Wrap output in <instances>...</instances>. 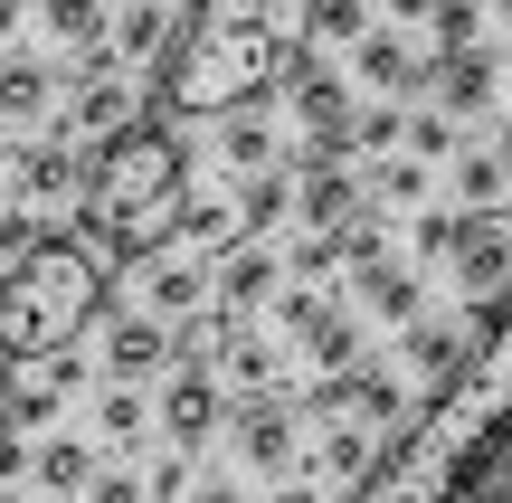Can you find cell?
Listing matches in <instances>:
<instances>
[{
  "instance_id": "obj_1",
  "label": "cell",
  "mask_w": 512,
  "mask_h": 503,
  "mask_svg": "<svg viewBox=\"0 0 512 503\" xmlns=\"http://www.w3.org/2000/svg\"><path fill=\"white\" fill-rule=\"evenodd\" d=\"M484 323L456 380L427 390V409L380 447V466L351 485V503H456L475 485V466L494 456V437L512 428V295L503 304H465Z\"/></svg>"
},
{
  "instance_id": "obj_2",
  "label": "cell",
  "mask_w": 512,
  "mask_h": 503,
  "mask_svg": "<svg viewBox=\"0 0 512 503\" xmlns=\"http://www.w3.org/2000/svg\"><path fill=\"white\" fill-rule=\"evenodd\" d=\"M304 57H313V0H190L162 38L152 105L219 124V114L285 95Z\"/></svg>"
},
{
  "instance_id": "obj_3",
  "label": "cell",
  "mask_w": 512,
  "mask_h": 503,
  "mask_svg": "<svg viewBox=\"0 0 512 503\" xmlns=\"http://www.w3.org/2000/svg\"><path fill=\"white\" fill-rule=\"evenodd\" d=\"M76 200H86V247L95 257H162L171 238H181V200H190V152L171 124H124L105 133V143L86 152V181H76Z\"/></svg>"
},
{
  "instance_id": "obj_4",
  "label": "cell",
  "mask_w": 512,
  "mask_h": 503,
  "mask_svg": "<svg viewBox=\"0 0 512 503\" xmlns=\"http://www.w3.org/2000/svg\"><path fill=\"white\" fill-rule=\"evenodd\" d=\"M105 314V257L86 238H38L29 257L0 276V361H57L95 333Z\"/></svg>"
},
{
  "instance_id": "obj_5",
  "label": "cell",
  "mask_w": 512,
  "mask_h": 503,
  "mask_svg": "<svg viewBox=\"0 0 512 503\" xmlns=\"http://www.w3.org/2000/svg\"><path fill=\"white\" fill-rule=\"evenodd\" d=\"M285 95H294V124H304V162H342V152H351V86L304 57Z\"/></svg>"
},
{
  "instance_id": "obj_6",
  "label": "cell",
  "mask_w": 512,
  "mask_h": 503,
  "mask_svg": "<svg viewBox=\"0 0 512 503\" xmlns=\"http://www.w3.org/2000/svg\"><path fill=\"white\" fill-rule=\"evenodd\" d=\"M456 285H465V304H503L512 295V228L494 219V209H465L456 219Z\"/></svg>"
},
{
  "instance_id": "obj_7",
  "label": "cell",
  "mask_w": 512,
  "mask_h": 503,
  "mask_svg": "<svg viewBox=\"0 0 512 503\" xmlns=\"http://www.w3.org/2000/svg\"><path fill=\"white\" fill-rule=\"evenodd\" d=\"M209 428H219V380H209V361H181V371L162 380V437H171V456H200Z\"/></svg>"
},
{
  "instance_id": "obj_8",
  "label": "cell",
  "mask_w": 512,
  "mask_h": 503,
  "mask_svg": "<svg viewBox=\"0 0 512 503\" xmlns=\"http://www.w3.org/2000/svg\"><path fill=\"white\" fill-rule=\"evenodd\" d=\"M67 390H76V352H57V361H19V380H0V428H48Z\"/></svg>"
},
{
  "instance_id": "obj_9",
  "label": "cell",
  "mask_w": 512,
  "mask_h": 503,
  "mask_svg": "<svg viewBox=\"0 0 512 503\" xmlns=\"http://www.w3.org/2000/svg\"><path fill=\"white\" fill-rule=\"evenodd\" d=\"M238 456H247L256 475L304 466V456H294V409H285V399H266V390H256L247 409H238Z\"/></svg>"
},
{
  "instance_id": "obj_10",
  "label": "cell",
  "mask_w": 512,
  "mask_h": 503,
  "mask_svg": "<svg viewBox=\"0 0 512 503\" xmlns=\"http://www.w3.org/2000/svg\"><path fill=\"white\" fill-rule=\"evenodd\" d=\"M124 124H143V114H133V86L124 76H86L67 124H57V143H105V133H124Z\"/></svg>"
},
{
  "instance_id": "obj_11",
  "label": "cell",
  "mask_w": 512,
  "mask_h": 503,
  "mask_svg": "<svg viewBox=\"0 0 512 503\" xmlns=\"http://www.w3.org/2000/svg\"><path fill=\"white\" fill-rule=\"evenodd\" d=\"M351 76H361L370 95H418V86H427V57L408 48V38L370 29V38H351Z\"/></svg>"
},
{
  "instance_id": "obj_12",
  "label": "cell",
  "mask_w": 512,
  "mask_h": 503,
  "mask_svg": "<svg viewBox=\"0 0 512 503\" xmlns=\"http://www.w3.org/2000/svg\"><path fill=\"white\" fill-rule=\"evenodd\" d=\"M76 181H86V162H76L67 143H29V152H10V190H19V209H57Z\"/></svg>"
},
{
  "instance_id": "obj_13",
  "label": "cell",
  "mask_w": 512,
  "mask_h": 503,
  "mask_svg": "<svg viewBox=\"0 0 512 503\" xmlns=\"http://www.w3.org/2000/svg\"><path fill=\"white\" fill-rule=\"evenodd\" d=\"M427 86H437V114H484L494 105V57L446 48V57H427Z\"/></svg>"
},
{
  "instance_id": "obj_14",
  "label": "cell",
  "mask_w": 512,
  "mask_h": 503,
  "mask_svg": "<svg viewBox=\"0 0 512 503\" xmlns=\"http://www.w3.org/2000/svg\"><path fill=\"white\" fill-rule=\"evenodd\" d=\"M162 361H171V323H162V314H124V323L105 333V371L124 380V390H133V380H152Z\"/></svg>"
},
{
  "instance_id": "obj_15",
  "label": "cell",
  "mask_w": 512,
  "mask_h": 503,
  "mask_svg": "<svg viewBox=\"0 0 512 503\" xmlns=\"http://www.w3.org/2000/svg\"><path fill=\"white\" fill-rule=\"evenodd\" d=\"M48 105H57L48 57H0V124H48Z\"/></svg>"
},
{
  "instance_id": "obj_16",
  "label": "cell",
  "mask_w": 512,
  "mask_h": 503,
  "mask_svg": "<svg viewBox=\"0 0 512 503\" xmlns=\"http://www.w3.org/2000/svg\"><path fill=\"white\" fill-rule=\"evenodd\" d=\"M465 352H475V323H408V371L437 390V380L465 371Z\"/></svg>"
},
{
  "instance_id": "obj_17",
  "label": "cell",
  "mask_w": 512,
  "mask_h": 503,
  "mask_svg": "<svg viewBox=\"0 0 512 503\" xmlns=\"http://www.w3.org/2000/svg\"><path fill=\"white\" fill-rule=\"evenodd\" d=\"M294 209H304V228L323 238V228H342L351 209H361V190H351L342 162H304V190H294Z\"/></svg>"
},
{
  "instance_id": "obj_18",
  "label": "cell",
  "mask_w": 512,
  "mask_h": 503,
  "mask_svg": "<svg viewBox=\"0 0 512 503\" xmlns=\"http://www.w3.org/2000/svg\"><path fill=\"white\" fill-rule=\"evenodd\" d=\"M143 304H152L162 323L200 314V257H143Z\"/></svg>"
},
{
  "instance_id": "obj_19",
  "label": "cell",
  "mask_w": 512,
  "mask_h": 503,
  "mask_svg": "<svg viewBox=\"0 0 512 503\" xmlns=\"http://www.w3.org/2000/svg\"><path fill=\"white\" fill-rule=\"evenodd\" d=\"M219 162L238 171V181L285 171V162H275V124H256V105H247V114H219Z\"/></svg>"
},
{
  "instance_id": "obj_20",
  "label": "cell",
  "mask_w": 512,
  "mask_h": 503,
  "mask_svg": "<svg viewBox=\"0 0 512 503\" xmlns=\"http://www.w3.org/2000/svg\"><path fill=\"white\" fill-rule=\"evenodd\" d=\"M38 29H48V48H76V57H86V48H105L114 19H105V0H38Z\"/></svg>"
},
{
  "instance_id": "obj_21",
  "label": "cell",
  "mask_w": 512,
  "mask_h": 503,
  "mask_svg": "<svg viewBox=\"0 0 512 503\" xmlns=\"http://www.w3.org/2000/svg\"><path fill=\"white\" fill-rule=\"evenodd\" d=\"M247 228H238V200H181V247L190 257H228Z\"/></svg>"
},
{
  "instance_id": "obj_22",
  "label": "cell",
  "mask_w": 512,
  "mask_h": 503,
  "mask_svg": "<svg viewBox=\"0 0 512 503\" xmlns=\"http://www.w3.org/2000/svg\"><path fill=\"white\" fill-rule=\"evenodd\" d=\"M418 29H427V57L484 48V10H475V0H418Z\"/></svg>"
},
{
  "instance_id": "obj_23",
  "label": "cell",
  "mask_w": 512,
  "mask_h": 503,
  "mask_svg": "<svg viewBox=\"0 0 512 503\" xmlns=\"http://www.w3.org/2000/svg\"><path fill=\"white\" fill-rule=\"evenodd\" d=\"M361 304H370V314H380V323H418V276H408V266H361Z\"/></svg>"
},
{
  "instance_id": "obj_24",
  "label": "cell",
  "mask_w": 512,
  "mask_h": 503,
  "mask_svg": "<svg viewBox=\"0 0 512 503\" xmlns=\"http://www.w3.org/2000/svg\"><path fill=\"white\" fill-rule=\"evenodd\" d=\"M29 475H38L48 494H86V475H95V447H86V437H48V447L29 456Z\"/></svg>"
},
{
  "instance_id": "obj_25",
  "label": "cell",
  "mask_w": 512,
  "mask_h": 503,
  "mask_svg": "<svg viewBox=\"0 0 512 503\" xmlns=\"http://www.w3.org/2000/svg\"><path fill=\"white\" fill-rule=\"evenodd\" d=\"M275 295V257H256V247H238L219 276V314H256V304Z\"/></svg>"
},
{
  "instance_id": "obj_26",
  "label": "cell",
  "mask_w": 512,
  "mask_h": 503,
  "mask_svg": "<svg viewBox=\"0 0 512 503\" xmlns=\"http://www.w3.org/2000/svg\"><path fill=\"white\" fill-rule=\"evenodd\" d=\"M304 361H313V371H361V323H351V314H323V323H313V333H304Z\"/></svg>"
},
{
  "instance_id": "obj_27",
  "label": "cell",
  "mask_w": 512,
  "mask_h": 503,
  "mask_svg": "<svg viewBox=\"0 0 512 503\" xmlns=\"http://www.w3.org/2000/svg\"><path fill=\"white\" fill-rule=\"evenodd\" d=\"M162 38H171V10H162V0H133V10L105 29V48L114 57H162Z\"/></svg>"
},
{
  "instance_id": "obj_28",
  "label": "cell",
  "mask_w": 512,
  "mask_h": 503,
  "mask_svg": "<svg viewBox=\"0 0 512 503\" xmlns=\"http://www.w3.org/2000/svg\"><path fill=\"white\" fill-rule=\"evenodd\" d=\"M323 475H342V485H361L370 466H380V437L370 428H323V456H313Z\"/></svg>"
},
{
  "instance_id": "obj_29",
  "label": "cell",
  "mask_w": 512,
  "mask_h": 503,
  "mask_svg": "<svg viewBox=\"0 0 512 503\" xmlns=\"http://www.w3.org/2000/svg\"><path fill=\"white\" fill-rule=\"evenodd\" d=\"M95 428H105L114 447H133V437L152 428V409H143V390H124V380H114V390H105V409H95Z\"/></svg>"
},
{
  "instance_id": "obj_30",
  "label": "cell",
  "mask_w": 512,
  "mask_h": 503,
  "mask_svg": "<svg viewBox=\"0 0 512 503\" xmlns=\"http://www.w3.org/2000/svg\"><path fill=\"white\" fill-rule=\"evenodd\" d=\"M456 503H512V428L494 437V456H484V466H475V485H465Z\"/></svg>"
},
{
  "instance_id": "obj_31",
  "label": "cell",
  "mask_w": 512,
  "mask_h": 503,
  "mask_svg": "<svg viewBox=\"0 0 512 503\" xmlns=\"http://www.w3.org/2000/svg\"><path fill=\"white\" fill-rule=\"evenodd\" d=\"M456 190H465V209H494L503 200V162H494V152H465V162H456Z\"/></svg>"
},
{
  "instance_id": "obj_32",
  "label": "cell",
  "mask_w": 512,
  "mask_h": 503,
  "mask_svg": "<svg viewBox=\"0 0 512 503\" xmlns=\"http://www.w3.org/2000/svg\"><path fill=\"white\" fill-rule=\"evenodd\" d=\"M370 190H380L389 209H418L427 200V162H380V171H370Z\"/></svg>"
},
{
  "instance_id": "obj_33",
  "label": "cell",
  "mask_w": 512,
  "mask_h": 503,
  "mask_svg": "<svg viewBox=\"0 0 512 503\" xmlns=\"http://www.w3.org/2000/svg\"><path fill=\"white\" fill-rule=\"evenodd\" d=\"M313 38H342L351 48V38H370V10L361 0H313Z\"/></svg>"
},
{
  "instance_id": "obj_34",
  "label": "cell",
  "mask_w": 512,
  "mask_h": 503,
  "mask_svg": "<svg viewBox=\"0 0 512 503\" xmlns=\"http://www.w3.org/2000/svg\"><path fill=\"white\" fill-rule=\"evenodd\" d=\"M418 162H437V152H456V114H408V133H399Z\"/></svg>"
},
{
  "instance_id": "obj_35",
  "label": "cell",
  "mask_w": 512,
  "mask_h": 503,
  "mask_svg": "<svg viewBox=\"0 0 512 503\" xmlns=\"http://www.w3.org/2000/svg\"><path fill=\"white\" fill-rule=\"evenodd\" d=\"M38 238H48V228H38V209H19V200H10V209H0V257H10V266H19V257H29V247H38Z\"/></svg>"
},
{
  "instance_id": "obj_36",
  "label": "cell",
  "mask_w": 512,
  "mask_h": 503,
  "mask_svg": "<svg viewBox=\"0 0 512 503\" xmlns=\"http://www.w3.org/2000/svg\"><path fill=\"white\" fill-rule=\"evenodd\" d=\"M399 133H408V114H399V105H370L361 124H351V143H361V152H389Z\"/></svg>"
},
{
  "instance_id": "obj_37",
  "label": "cell",
  "mask_w": 512,
  "mask_h": 503,
  "mask_svg": "<svg viewBox=\"0 0 512 503\" xmlns=\"http://www.w3.org/2000/svg\"><path fill=\"white\" fill-rule=\"evenodd\" d=\"M143 494L152 503H190V456H162V466L143 475Z\"/></svg>"
},
{
  "instance_id": "obj_38",
  "label": "cell",
  "mask_w": 512,
  "mask_h": 503,
  "mask_svg": "<svg viewBox=\"0 0 512 503\" xmlns=\"http://www.w3.org/2000/svg\"><path fill=\"white\" fill-rule=\"evenodd\" d=\"M86 503H143V475H124V466H95V475H86Z\"/></svg>"
},
{
  "instance_id": "obj_39",
  "label": "cell",
  "mask_w": 512,
  "mask_h": 503,
  "mask_svg": "<svg viewBox=\"0 0 512 503\" xmlns=\"http://www.w3.org/2000/svg\"><path fill=\"white\" fill-rule=\"evenodd\" d=\"M456 247V219H418V257H446Z\"/></svg>"
},
{
  "instance_id": "obj_40",
  "label": "cell",
  "mask_w": 512,
  "mask_h": 503,
  "mask_svg": "<svg viewBox=\"0 0 512 503\" xmlns=\"http://www.w3.org/2000/svg\"><path fill=\"white\" fill-rule=\"evenodd\" d=\"M10 475H29V447H19V428H0V485Z\"/></svg>"
},
{
  "instance_id": "obj_41",
  "label": "cell",
  "mask_w": 512,
  "mask_h": 503,
  "mask_svg": "<svg viewBox=\"0 0 512 503\" xmlns=\"http://www.w3.org/2000/svg\"><path fill=\"white\" fill-rule=\"evenodd\" d=\"M190 503H247L238 485H200V494H190Z\"/></svg>"
},
{
  "instance_id": "obj_42",
  "label": "cell",
  "mask_w": 512,
  "mask_h": 503,
  "mask_svg": "<svg viewBox=\"0 0 512 503\" xmlns=\"http://www.w3.org/2000/svg\"><path fill=\"white\" fill-rule=\"evenodd\" d=\"M10 29H19V0H0V38H10Z\"/></svg>"
},
{
  "instance_id": "obj_43",
  "label": "cell",
  "mask_w": 512,
  "mask_h": 503,
  "mask_svg": "<svg viewBox=\"0 0 512 503\" xmlns=\"http://www.w3.org/2000/svg\"><path fill=\"white\" fill-rule=\"evenodd\" d=\"M494 162H503V171H512V124H503V143H494Z\"/></svg>"
},
{
  "instance_id": "obj_44",
  "label": "cell",
  "mask_w": 512,
  "mask_h": 503,
  "mask_svg": "<svg viewBox=\"0 0 512 503\" xmlns=\"http://www.w3.org/2000/svg\"><path fill=\"white\" fill-rule=\"evenodd\" d=\"M285 503H323V494H304V485H294V494H285Z\"/></svg>"
},
{
  "instance_id": "obj_45",
  "label": "cell",
  "mask_w": 512,
  "mask_h": 503,
  "mask_svg": "<svg viewBox=\"0 0 512 503\" xmlns=\"http://www.w3.org/2000/svg\"><path fill=\"white\" fill-rule=\"evenodd\" d=\"M0 181H10V152H0Z\"/></svg>"
},
{
  "instance_id": "obj_46",
  "label": "cell",
  "mask_w": 512,
  "mask_h": 503,
  "mask_svg": "<svg viewBox=\"0 0 512 503\" xmlns=\"http://www.w3.org/2000/svg\"><path fill=\"white\" fill-rule=\"evenodd\" d=\"M503 19H512V0H503Z\"/></svg>"
},
{
  "instance_id": "obj_47",
  "label": "cell",
  "mask_w": 512,
  "mask_h": 503,
  "mask_svg": "<svg viewBox=\"0 0 512 503\" xmlns=\"http://www.w3.org/2000/svg\"><path fill=\"white\" fill-rule=\"evenodd\" d=\"M503 95H512V76H503Z\"/></svg>"
},
{
  "instance_id": "obj_48",
  "label": "cell",
  "mask_w": 512,
  "mask_h": 503,
  "mask_svg": "<svg viewBox=\"0 0 512 503\" xmlns=\"http://www.w3.org/2000/svg\"><path fill=\"white\" fill-rule=\"evenodd\" d=\"M0 503H10V494H0Z\"/></svg>"
}]
</instances>
